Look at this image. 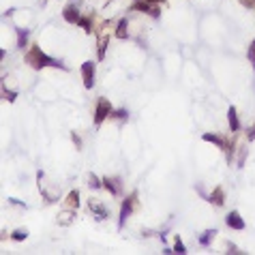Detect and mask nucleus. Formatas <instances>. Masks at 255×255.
Instances as JSON below:
<instances>
[{"label":"nucleus","mask_w":255,"mask_h":255,"mask_svg":"<svg viewBox=\"0 0 255 255\" xmlns=\"http://www.w3.org/2000/svg\"><path fill=\"white\" fill-rule=\"evenodd\" d=\"M26 60L30 62L34 69H43V67H58V69H64L62 62H58V60H54V58L45 56L43 52L39 50V47H32V52L26 56Z\"/></svg>","instance_id":"f257e3e1"},{"label":"nucleus","mask_w":255,"mask_h":255,"mask_svg":"<svg viewBox=\"0 0 255 255\" xmlns=\"http://www.w3.org/2000/svg\"><path fill=\"white\" fill-rule=\"evenodd\" d=\"M108 116H112V103L108 99H99V105H97V114H94V122L101 124Z\"/></svg>","instance_id":"f03ea898"},{"label":"nucleus","mask_w":255,"mask_h":255,"mask_svg":"<svg viewBox=\"0 0 255 255\" xmlns=\"http://www.w3.org/2000/svg\"><path fill=\"white\" fill-rule=\"evenodd\" d=\"M135 201H138V193H131L127 199H124V204H122V208H120V227L124 225V221L129 219L131 210L135 208Z\"/></svg>","instance_id":"7ed1b4c3"},{"label":"nucleus","mask_w":255,"mask_h":255,"mask_svg":"<svg viewBox=\"0 0 255 255\" xmlns=\"http://www.w3.org/2000/svg\"><path fill=\"white\" fill-rule=\"evenodd\" d=\"M82 75H84V86L92 88V84H94V64L90 60L82 64Z\"/></svg>","instance_id":"20e7f679"},{"label":"nucleus","mask_w":255,"mask_h":255,"mask_svg":"<svg viewBox=\"0 0 255 255\" xmlns=\"http://www.w3.org/2000/svg\"><path fill=\"white\" fill-rule=\"evenodd\" d=\"M64 20H67L69 24H78L82 17H80V11H78V7H73V4H67V7H64Z\"/></svg>","instance_id":"39448f33"},{"label":"nucleus","mask_w":255,"mask_h":255,"mask_svg":"<svg viewBox=\"0 0 255 255\" xmlns=\"http://www.w3.org/2000/svg\"><path fill=\"white\" fill-rule=\"evenodd\" d=\"M227 225L232 229H245V221H242V217L238 212H229L227 215Z\"/></svg>","instance_id":"423d86ee"},{"label":"nucleus","mask_w":255,"mask_h":255,"mask_svg":"<svg viewBox=\"0 0 255 255\" xmlns=\"http://www.w3.org/2000/svg\"><path fill=\"white\" fill-rule=\"evenodd\" d=\"M227 118H229V131H238L240 129V122H238V116H236V108H229L227 110Z\"/></svg>","instance_id":"0eeeda50"},{"label":"nucleus","mask_w":255,"mask_h":255,"mask_svg":"<svg viewBox=\"0 0 255 255\" xmlns=\"http://www.w3.org/2000/svg\"><path fill=\"white\" fill-rule=\"evenodd\" d=\"M67 204L71 206V208H78V206H80V193L78 191H71L67 195Z\"/></svg>","instance_id":"6e6552de"},{"label":"nucleus","mask_w":255,"mask_h":255,"mask_svg":"<svg viewBox=\"0 0 255 255\" xmlns=\"http://www.w3.org/2000/svg\"><path fill=\"white\" fill-rule=\"evenodd\" d=\"M103 187L110 189V193H118V187H116V180H112V178H103Z\"/></svg>","instance_id":"1a4fd4ad"},{"label":"nucleus","mask_w":255,"mask_h":255,"mask_svg":"<svg viewBox=\"0 0 255 255\" xmlns=\"http://www.w3.org/2000/svg\"><path fill=\"white\" fill-rule=\"evenodd\" d=\"M210 201H212V204H217V206L223 204V191H221V189H217V191L210 195Z\"/></svg>","instance_id":"9d476101"},{"label":"nucleus","mask_w":255,"mask_h":255,"mask_svg":"<svg viewBox=\"0 0 255 255\" xmlns=\"http://www.w3.org/2000/svg\"><path fill=\"white\" fill-rule=\"evenodd\" d=\"M204 140H206V142H215V144H217V146H221V148L225 146V142H223L221 138H219V135H212V133H206V135H204Z\"/></svg>","instance_id":"9b49d317"},{"label":"nucleus","mask_w":255,"mask_h":255,"mask_svg":"<svg viewBox=\"0 0 255 255\" xmlns=\"http://www.w3.org/2000/svg\"><path fill=\"white\" fill-rule=\"evenodd\" d=\"M116 37H118V39L127 37V20H122L120 24H118V30H116Z\"/></svg>","instance_id":"f8f14e48"},{"label":"nucleus","mask_w":255,"mask_h":255,"mask_svg":"<svg viewBox=\"0 0 255 255\" xmlns=\"http://www.w3.org/2000/svg\"><path fill=\"white\" fill-rule=\"evenodd\" d=\"M105 45H108V39L103 37V39L99 41V58H103V56H105Z\"/></svg>","instance_id":"ddd939ff"},{"label":"nucleus","mask_w":255,"mask_h":255,"mask_svg":"<svg viewBox=\"0 0 255 255\" xmlns=\"http://www.w3.org/2000/svg\"><path fill=\"white\" fill-rule=\"evenodd\" d=\"M26 236H28L26 229H17V232L13 234V240H24V238H26Z\"/></svg>","instance_id":"4468645a"},{"label":"nucleus","mask_w":255,"mask_h":255,"mask_svg":"<svg viewBox=\"0 0 255 255\" xmlns=\"http://www.w3.org/2000/svg\"><path fill=\"white\" fill-rule=\"evenodd\" d=\"M78 24H80V26H82V28H84V30H86V32H90V20H84V17H82V20H80Z\"/></svg>","instance_id":"2eb2a0df"},{"label":"nucleus","mask_w":255,"mask_h":255,"mask_svg":"<svg viewBox=\"0 0 255 255\" xmlns=\"http://www.w3.org/2000/svg\"><path fill=\"white\" fill-rule=\"evenodd\" d=\"M249 60H251L253 67H255V41L251 43V50H249Z\"/></svg>","instance_id":"dca6fc26"},{"label":"nucleus","mask_w":255,"mask_h":255,"mask_svg":"<svg viewBox=\"0 0 255 255\" xmlns=\"http://www.w3.org/2000/svg\"><path fill=\"white\" fill-rule=\"evenodd\" d=\"M212 234L215 232H206V236H201V245H208V240H212Z\"/></svg>","instance_id":"f3484780"},{"label":"nucleus","mask_w":255,"mask_h":255,"mask_svg":"<svg viewBox=\"0 0 255 255\" xmlns=\"http://www.w3.org/2000/svg\"><path fill=\"white\" fill-rule=\"evenodd\" d=\"M176 253H187L185 247H182V242H180V238H176Z\"/></svg>","instance_id":"a211bd4d"},{"label":"nucleus","mask_w":255,"mask_h":255,"mask_svg":"<svg viewBox=\"0 0 255 255\" xmlns=\"http://www.w3.org/2000/svg\"><path fill=\"white\" fill-rule=\"evenodd\" d=\"M90 185H92L94 189H97V187H101V185H99V182H97V178H94V176H90Z\"/></svg>","instance_id":"6ab92c4d"},{"label":"nucleus","mask_w":255,"mask_h":255,"mask_svg":"<svg viewBox=\"0 0 255 255\" xmlns=\"http://www.w3.org/2000/svg\"><path fill=\"white\" fill-rule=\"evenodd\" d=\"M116 116H118V118H127V112L120 110V112H116Z\"/></svg>","instance_id":"aec40b11"},{"label":"nucleus","mask_w":255,"mask_h":255,"mask_svg":"<svg viewBox=\"0 0 255 255\" xmlns=\"http://www.w3.org/2000/svg\"><path fill=\"white\" fill-rule=\"evenodd\" d=\"M249 140H255V124H253V129H251V133H249Z\"/></svg>","instance_id":"412c9836"},{"label":"nucleus","mask_w":255,"mask_h":255,"mask_svg":"<svg viewBox=\"0 0 255 255\" xmlns=\"http://www.w3.org/2000/svg\"><path fill=\"white\" fill-rule=\"evenodd\" d=\"M146 2H150V4H161L163 0H146Z\"/></svg>","instance_id":"4be33fe9"}]
</instances>
